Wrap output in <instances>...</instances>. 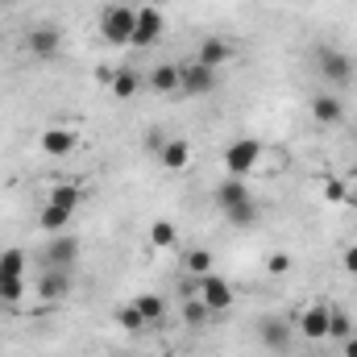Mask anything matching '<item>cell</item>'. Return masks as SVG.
<instances>
[{"label":"cell","instance_id":"1","mask_svg":"<svg viewBox=\"0 0 357 357\" xmlns=\"http://www.w3.org/2000/svg\"><path fill=\"white\" fill-rule=\"evenodd\" d=\"M316 67H320V79H328L333 88H349L357 75V63L345 50H333V46H316Z\"/></svg>","mask_w":357,"mask_h":357},{"label":"cell","instance_id":"2","mask_svg":"<svg viewBox=\"0 0 357 357\" xmlns=\"http://www.w3.org/2000/svg\"><path fill=\"white\" fill-rule=\"evenodd\" d=\"M133 25H137V8H129V4H108V8L100 13V33H104L112 46L133 42Z\"/></svg>","mask_w":357,"mask_h":357},{"label":"cell","instance_id":"3","mask_svg":"<svg viewBox=\"0 0 357 357\" xmlns=\"http://www.w3.org/2000/svg\"><path fill=\"white\" fill-rule=\"evenodd\" d=\"M21 274H25V254L21 250H4L0 254V303H17L21 299Z\"/></svg>","mask_w":357,"mask_h":357},{"label":"cell","instance_id":"4","mask_svg":"<svg viewBox=\"0 0 357 357\" xmlns=\"http://www.w3.org/2000/svg\"><path fill=\"white\" fill-rule=\"evenodd\" d=\"M258 158H262V142L241 137V142H233V146L225 150V171H229L233 178H245L254 167H258Z\"/></svg>","mask_w":357,"mask_h":357},{"label":"cell","instance_id":"5","mask_svg":"<svg viewBox=\"0 0 357 357\" xmlns=\"http://www.w3.org/2000/svg\"><path fill=\"white\" fill-rule=\"evenodd\" d=\"M199 299L208 303L212 316H220V312L233 307V287H229L220 274H204V278H199Z\"/></svg>","mask_w":357,"mask_h":357},{"label":"cell","instance_id":"6","mask_svg":"<svg viewBox=\"0 0 357 357\" xmlns=\"http://www.w3.org/2000/svg\"><path fill=\"white\" fill-rule=\"evenodd\" d=\"M216 71L212 67H204V63H187V67H178V91H191V96H208V91H216Z\"/></svg>","mask_w":357,"mask_h":357},{"label":"cell","instance_id":"7","mask_svg":"<svg viewBox=\"0 0 357 357\" xmlns=\"http://www.w3.org/2000/svg\"><path fill=\"white\" fill-rule=\"evenodd\" d=\"M162 38V8L142 4L137 8V25H133V46H154Z\"/></svg>","mask_w":357,"mask_h":357},{"label":"cell","instance_id":"8","mask_svg":"<svg viewBox=\"0 0 357 357\" xmlns=\"http://www.w3.org/2000/svg\"><path fill=\"white\" fill-rule=\"evenodd\" d=\"M75 262H79V241L67 237V233H59V237L46 245V270H71Z\"/></svg>","mask_w":357,"mask_h":357},{"label":"cell","instance_id":"9","mask_svg":"<svg viewBox=\"0 0 357 357\" xmlns=\"http://www.w3.org/2000/svg\"><path fill=\"white\" fill-rule=\"evenodd\" d=\"M25 46H29L33 59H54V54L63 50V33H59L54 25H38V29H29Z\"/></svg>","mask_w":357,"mask_h":357},{"label":"cell","instance_id":"10","mask_svg":"<svg viewBox=\"0 0 357 357\" xmlns=\"http://www.w3.org/2000/svg\"><path fill=\"white\" fill-rule=\"evenodd\" d=\"M258 337H262V345H266L270 354H287V349H291V324L278 320V316L258 320Z\"/></svg>","mask_w":357,"mask_h":357},{"label":"cell","instance_id":"11","mask_svg":"<svg viewBox=\"0 0 357 357\" xmlns=\"http://www.w3.org/2000/svg\"><path fill=\"white\" fill-rule=\"evenodd\" d=\"M212 199H216V208L220 212H229V208H241V204H250V187H245V178H225L216 191H212Z\"/></svg>","mask_w":357,"mask_h":357},{"label":"cell","instance_id":"12","mask_svg":"<svg viewBox=\"0 0 357 357\" xmlns=\"http://www.w3.org/2000/svg\"><path fill=\"white\" fill-rule=\"evenodd\" d=\"M328 312H333V307H324V303L303 307L299 328H303V337H307V341H328Z\"/></svg>","mask_w":357,"mask_h":357},{"label":"cell","instance_id":"13","mask_svg":"<svg viewBox=\"0 0 357 357\" xmlns=\"http://www.w3.org/2000/svg\"><path fill=\"white\" fill-rule=\"evenodd\" d=\"M71 270H46L42 274V282H38V295L46 299V303H54V299H63L67 291H71V278H67Z\"/></svg>","mask_w":357,"mask_h":357},{"label":"cell","instance_id":"14","mask_svg":"<svg viewBox=\"0 0 357 357\" xmlns=\"http://www.w3.org/2000/svg\"><path fill=\"white\" fill-rule=\"evenodd\" d=\"M312 116H316L320 125H341V121H345V104H341L337 96H316V100H312Z\"/></svg>","mask_w":357,"mask_h":357},{"label":"cell","instance_id":"15","mask_svg":"<svg viewBox=\"0 0 357 357\" xmlns=\"http://www.w3.org/2000/svg\"><path fill=\"white\" fill-rule=\"evenodd\" d=\"M42 150H46L50 158H67V154L75 150V133H71V129H46V133H42Z\"/></svg>","mask_w":357,"mask_h":357},{"label":"cell","instance_id":"16","mask_svg":"<svg viewBox=\"0 0 357 357\" xmlns=\"http://www.w3.org/2000/svg\"><path fill=\"white\" fill-rule=\"evenodd\" d=\"M46 204H59V208H67V212H79V204H84V187H79V183H59V187H50Z\"/></svg>","mask_w":357,"mask_h":357},{"label":"cell","instance_id":"17","mask_svg":"<svg viewBox=\"0 0 357 357\" xmlns=\"http://www.w3.org/2000/svg\"><path fill=\"white\" fill-rule=\"evenodd\" d=\"M158 158H162V167H167V171H183V167L191 162V146H187L183 137H171V142L162 146V154H158Z\"/></svg>","mask_w":357,"mask_h":357},{"label":"cell","instance_id":"18","mask_svg":"<svg viewBox=\"0 0 357 357\" xmlns=\"http://www.w3.org/2000/svg\"><path fill=\"white\" fill-rule=\"evenodd\" d=\"M71 216H75V212H67V208H59V204H46L42 216H38V225H42L46 233H63V229L71 225Z\"/></svg>","mask_w":357,"mask_h":357},{"label":"cell","instance_id":"19","mask_svg":"<svg viewBox=\"0 0 357 357\" xmlns=\"http://www.w3.org/2000/svg\"><path fill=\"white\" fill-rule=\"evenodd\" d=\"M150 88L154 91H178V67L175 63H162L150 71Z\"/></svg>","mask_w":357,"mask_h":357},{"label":"cell","instance_id":"20","mask_svg":"<svg viewBox=\"0 0 357 357\" xmlns=\"http://www.w3.org/2000/svg\"><path fill=\"white\" fill-rule=\"evenodd\" d=\"M225 59H229V46H225L220 38H208V42L199 46V59H195V63H204V67H212V71H216Z\"/></svg>","mask_w":357,"mask_h":357},{"label":"cell","instance_id":"21","mask_svg":"<svg viewBox=\"0 0 357 357\" xmlns=\"http://www.w3.org/2000/svg\"><path fill=\"white\" fill-rule=\"evenodd\" d=\"M137 88H142V75H137V71H129V67H125V71H116V75H112V96H116V100L137 96Z\"/></svg>","mask_w":357,"mask_h":357},{"label":"cell","instance_id":"22","mask_svg":"<svg viewBox=\"0 0 357 357\" xmlns=\"http://www.w3.org/2000/svg\"><path fill=\"white\" fill-rule=\"evenodd\" d=\"M178 241V229L171 225V220H154L150 225V245H158V250H171Z\"/></svg>","mask_w":357,"mask_h":357},{"label":"cell","instance_id":"23","mask_svg":"<svg viewBox=\"0 0 357 357\" xmlns=\"http://www.w3.org/2000/svg\"><path fill=\"white\" fill-rule=\"evenodd\" d=\"M137 303V312L146 316V324H158L162 316H167V303H162V295H142V299H133Z\"/></svg>","mask_w":357,"mask_h":357},{"label":"cell","instance_id":"24","mask_svg":"<svg viewBox=\"0 0 357 357\" xmlns=\"http://www.w3.org/2000/svg\"><path fill=\"white\" fill-rule=\"evenodd\" d=\"M354 337V324H349V316L345 312H328V341H349Z\"/></svg>","mask_w":357,"mask_h":357},{"label":"cell","instance_id":"25","mask_svg":"<svg viewBox=\"0 0 357 357\" xmlns=\"http://www.w3.org/2000/svg\"><path fill=\"white\" fill-rule=\"evenodd\" d=\"M116 324H121L125 333H142V328H146V316L137 312V303H125V307L116 312Z\"/></svg>","mask_w":357,"mask_h":357},{"label":"cell","instance_id":"26","mask_svg":"<svg viewBox=\"0 0 357 357\" xmlns=\"http://www.w3.org/2000/svg\"><path fill=\"white\" fill-rule=\"evenodd\" d=\"M208 316H212V312H208V303H204V299H187V303H183V320H187L191 328L208 324Z\"/></svg>","mask_w":357,"mask_h":357},{"label":"cell","instance_id":"27","mask_svg":"<svg viewBox=\"0 0 357 357\" xmlns=\"http://www.w3.org/2000/svg\"><path fill=\"white\" fill-rule=\"evenodd\" d=\"M187 270H191V278L212 274V250H191V254H187Z\"/></svg>","mask_w":357,"mask_h":357},{"label":"cell","instance_id":"28","mask_svg":"<svg viewBox=\"0 0 357 357\" xmlns=\"http://www.w3.org/2000/svg\"><path fill=\"white\" fill-rule=\"evenodd\" d=\"M324 199H328V204H345V199H349V183L328 178V183H324Z\"/></svg>","mask_w":357,"mask_h":357},{"label":"cell","instance_id":"29","mask_svg":"<svg viewBox=\"0 0 357 357\" xmlns=\"http://www.w3.org/2000/svg\"><path fill=\"white\" fill-rule=\"evenodd\" d=\"M254 216H258V212H254V199H250V204H241V208H229V212H225V220H229V225H254Z\"/></svg>","mask_w":357,"mask_h":357},{"label":"cell","instance_id":"30","mask_svg":"<svg viewBox=\"0 0 357 357\" xmlns=\"http://www.w3.org/2000/svg\"><path fill=\"white\" fill-rule=\"evenodd\" d=\"M266 270L270 274H287V270H291V258H287V254H270Z\"/></svg>","mask_w":357,"mask_h":357},{"label":"cell","instance_id":"31","mask_svg":"<svg viewBox=\"0 0 357 357\" xmlns=\"http://www.w3.org/2000/svg\"><path fill=\"white\" fill-rule=\"evenodd\" d=\"M341 266H345V274H354L357 278V245H349V250L341 254Z\"/></svg>","mask_w":357,"mask_h":357},{"label":"cell","instance_id":"32","mask_svg":"<svg viewBox=\"0 0 357 357\" xmlns=\"http://www.w3.org/2000/svg\"><path fill=\"white\" fill-rule=\"evenodd\" d=\"M162 146H167V142H162V133H146V150H154V154H162Z\"/></svg>","mask_w":357,"mask_h":357},{"label":"cell","instance_id":"33","mask_svg":"<svg viewBox=\"0 0 357 357\" xmlns=\"http://www.w3.org/2000/svg\"><path fill=\"white\" fill-rule=\"evenodd\" d=\"M341 354H345V357H357V337H349V341H341Z\"/></svg>","mask_w":357,"mask_h":357},{"label":"cell","instance_id":"34","mask_svg":"<svg viewBox=\"0 0 357 357\" xmlns=\"http://www.w3.org/2000/svg\"><path fill=\"white\" fill-rule=\"evenodd\" d=\"M146 4H150V8H162V4H167V0H146Z\"/></svg>","mask_w":357,"mask_h":357},{"label":"cell","instance_id":"35","mask_svg":"<svg viewBox=\"0 0 357 357\" xmlns=\"http://www.w3.org/2000/svg\"><path fill=\"white\" fill-rule=\"evenodd\" d=\"M0 4H13V0H0Z\"/></svg>","mask_w":357,"mask_h":357},{"label":"cell","instance_id":"36","mask_svg":"<svg viewBox=\"0 0 357 357\" xmlns=\"http://www.w3.org/2000/svg\"><path fill=\"white\" fill-rule=\"evenodd\" d=\"M303 357H312V354H303Z\"/></svg>","mask_w":357,"mask_h":357}]
</instances>
